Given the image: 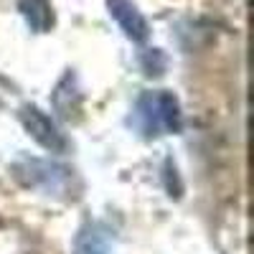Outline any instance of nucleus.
<instances>
[{"instance_id":"obj_4","label":"nucleus","mask_w":254,"mask_h":254,"mask_svg":"<svg viewBox=\"0 0 254 254\" xmlns=\"http://www.w3.org/2000/svg\"><path fill=\"white\" fill-rule=\"evenodd\" d=\"M107 10L117 20L122 33L130 41H135V44H142V41L150 36V26H147L145 15L137 10V5L132 0H107Z\"/></svg>"},{"instance_id":"obj_3","label":"nucleus","mask_w":254,"mask_h":254,"mask_svg":"<svg viewBox=\"0 0 254 254\" xmlns=\"http://www.w3.org/2000/svg\"><path fill=\"white\" fill-rule=\"evenodd\" d=\"M18 117H20L23 130L41 147H46V150H51V153H66L69 150V140L64 137V132L59 130V125L54 122V117H49L41 107H36V104H26V107H20Z\"/></svg>"},{"instance_id":"obj_1","label":"nucleus","mask_w":254,"mask_h":254,"mask_svg":"<svg viewBox=\"0 0 254 254\" xmlns=\"http://www.w3.org/2000/svg\"><path fill=\"white\" fill-rule=\"evenodd\" d=\"M132 127L142 137H160V135H178L183 130V112L181 102L168 89L142 92L135 102L130 117Z\"/></svg>"},{"instance_id":"obj_7","label":"nucleus","mask_w":254,"mask_h":254,"mask_svg":"<svg viewBox=\"0 0 254 254\" xmlns=\"http://www.w3.org/2000/svg\"><path fill=\"white\" fill-rule=\"evenodd\" d=\"M71 254H112L110 252V239L107 234L102 231L99 224H84L76 231V239H74V252Z\"/></svg>"},{"instance_id":"obj_5","label":"nucleus","mask_w":254,"mask_h":254,"mask_svg":"<svg viewBox=\"0 0 254 254\" xmlns=\"http://www.w3.org/2000/svg\"><path fill=\"white\" fill-rule=\"evenodd\" d=\"M54 107L61 117L71 120L79 110H81V92L76 87V76L71 71H66L61 76V81L56 84L54 89Z\"/></svg>"},{"instance_id":"obj_6","label":"nucleus","mask_w":254,"mask_h":254,"mask_svg":"<svg viewBox=\"0 0 254 254\" xmlns=\"http://www.w3.org/2000/svg\"><path fill=\"white\" fill-rule=\"evenodd\" d=\"M20 15L26 18V23L33 33H49L54 28V5L51 0H20L18 3Z\"/></svg>"},{"instance_id":"obj_2","label":"nucleus","mask_w":254,"mask_h":254,"mask_svg":"<svg viewBox=\"0 0 254 254\" xmlns=\"http://www.w3.org/2000/svg\"><path fill=\"white\" fill-rule=\"evenodd\" d=\"M15 178L26 188H33L51 198H74L79 193L76 173L69 165L44 160V158H20L13 163Z\"/></svg>"},{"instance_id":"obj_8","label":"nucleus","mask_w":254,"mask_h":254,"mask_svg":"<svg viewBox=\"0 0 254 254\" xmlns=\"http://www.w3.org/2000/svg\"><path fill=\"white\" fill-rule=\"evenodd\" d=\"M142 69H145V74H163V69H165V59H163V54H160V49H147L145 54H142Z\"/></svg>"}]
</instances>
